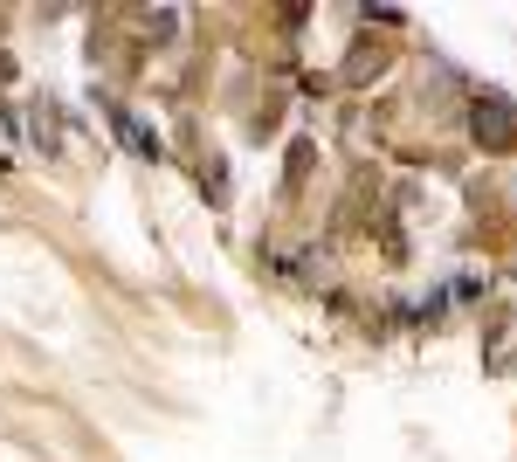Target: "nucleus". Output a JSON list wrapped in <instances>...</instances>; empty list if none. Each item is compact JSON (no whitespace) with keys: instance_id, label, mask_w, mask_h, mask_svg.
<instances>
[{"instance_id":"f257e3e1","label":"nucleus","mask_w":517,"mask_h":462,"mask_svg":"<svg viewBox=\"0 0 517 462\" xmlns=\"http://www.w3.org/2000/svg\"><path fill=\"white\" fill-rule=\"evenodd\" d=\"M476 131H483V145H503V131H511V118H503V111H490V104H483V111H476Z\"/></svg>"}]
</instances>
